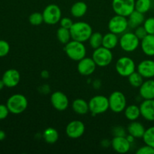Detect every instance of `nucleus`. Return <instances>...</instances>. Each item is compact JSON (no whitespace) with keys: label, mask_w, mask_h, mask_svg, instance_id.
<instances>
[{"label":"nucleus","mask_w":154,"mask_h":154,"mask_svg":"<svg viewBox=\"0 0 154 154\" xmlns=\"http://www.w3.org/2000/svg\"><path fill=\"white\" fill-rule=\"evenodd\" d=\"M10 113L8 108L6 105H0V120H5L6 117L8 116V114Z\"/></svg>","instance_id":"nucleus-39"},{"label":"nucleus","mask_w":154,"mask_h":154,"mask_svg":"<svg viewBox=\"0 0 154 154\" xmlns=\"http://www.w3.org/2000/svg\"><path fill=\"white\" fill-rule=\"evenodd\" d=\"M137 154H154V148L150 146L145 144L140 147L136 151Z\"/></svg>","instance_id":"nucleus-36"},{"label":"nucleus","mask_w":154,"mask_h":154,"mask_svg":"<svg viewBox=\"0 0 154 154\" xmlns=\"http://www.w3.org/2000/svg\"><path fill=\"white\" fill-rule=\"evenodd\" d=\"M135 0H113L112 8L116 14L129 17L135 11Z\"/></svg>","instance_id":"nucleus-7"},{"label":"nucleus","mask_w":154,"mask_h":154,"mask_svg":"<svg viewBox=\"0 0 154 154\" xmlns=\"http://www.w3.org/2000/svg\"><path fill=\"white\" fill-rule=\"evenodd\" d=\"M92 58L99 67H106L109 66L113 60V54L110 49L102 46L94 49Z\"/></svg>","instance_id":"nucleus-4"},{"label":"nucleus","mask_w":154,"mask_h":154,"mask_svg":"<svg viewBox=\"0 0 154 154\" xmlns=\"http://www.w3.org/2000/svg\"><path fill=\"white\" fill-rule=\"evenodd\" d=\"M119 39L117 34L113 32H108L103 35V41H102V46L108 49L112 50L117 47L118 45Z\"/></svg>","instance_id":"nucleus-24"},{"label":"nucleus","mask_w":154,"mask_h":154,"mask_svg":"<svg viewBox=\"0 0 154 154\" xmlns=\"http://www.w3.org/2000/svg\"><path fill=\"white\" fill-rule=\"evenodd\" d=\"M139 93L144 99H154V80L150 78L144 81L139 87Z\"/></svg>","instance_id":"nucleus-19"},{"label":"nucleus","mask_w":154,"mask_h":154,"mask_svg":"<svg viewBox=\"0 0 154 154\" xmlns=\"http://www.w3.org/2000/svg\"><path fill=\"white\" fill-rule=\"evenodd\" d=\"M109 108L114 113H120L124 111L126 107V99L122 92L114 91L108 98Z\"/></svg>","instance_id":"nucleus-9"},{"label":"nucleus","mask_w":154,"mask_h":154,"mask_svg":"<svg viewBox=\"0 0 154 154\" xmlns=\"http://www.w3.org/2000/svg\"><path fill=\"white\" fill-rule=\"evenodd\" d=\"M41 75H42V78H48V77H49V73H48V72H47V71H43V72H42V74H41Z\"/></svg>","instance_id":"nucleus-43"},{"label":"nucleus","mask_w":154,"mask_h":154,"mask_svg":"<svg viewBox=\"0 0 154 154\" xmlns=\"http://www.w3.org/2000/svg\"><path fill=\"white\" fill-rule=\"evenodd\" d=\"M85 132V125L81 120H73L67 125L66 129V135L72 139L79 138Z\"/></svg>","instance_id":"nucleus-12"},{"label":"nucleus","mask_w":154,"mask_h":154,"mask_svg":"<svg viewBox=\"0 0 154 154\" xmlns=\"http://www.w3.org/2000/svg\"><path fill=\"white\" fill-rule=\"evenodd\" d=\"M128 79H129V82L130 85H132L133 87H135V88L141 87V84L144 82V78L138 72H136L131 74L128 77Z\"/></svg>","instance_id":"nucleus-31"},{"label":"nucleus","mask_w":154,"mask_h":154,"mask_svg":"<svg viewBox=\"0 0 154 154\" xmlns=\"http://www.w3.org/2000/svg\"><path fill=\"white\" fill-rule=\"evenodd\" d=\"M96 66H97L93 58L85 57L82 60L78 61V71L81 75L89 76L95 72Z\"/></svg>","instance_id":"nucleus-14"},{"label":"nucleus","mask_w":154,"mask_h":154,"mask_svg":"<svg viewBox=\"0 0 154 154\" xmlns=\"http://www.w3.org/2000/svg\"><path fill=\"white\" fill-rule=\"evenodd\" d=\"M51 102L52 106L56 110L60 111H63L67 109L69 105V99L66 95L60 91H56L51 94Z\"/></svg>","instance_id":"nucleus-13"},{"label":"nucleus","mask_w":154,"mask_h":154,"mask_svg":"<svg viewBox=\"0 0 154 154\" xmlns=\"http://www.w3.org/2000/svg\"><path fill=\"white\" fill-rule=\"evenodd\" d=\"M108 26L111 32L119 35L126 32L129 27V23L126 17L116 14L110 20Z\"/></svg>","instance_id":"nucleus-11"},{"label":"nucleus","mask_w":154,"mask_h":154,"mask_svg":"<svg viewBox=\"0 0 154 154\" xmlns=\"http://www.w3.org/2000/svg\"><path fill=\"white\" fill-rule=\"evenodd\" d=\"M102 41H103V35L99 32H93L90 36L89 42L90 45L93 49H96L102 46Z\"/></svg>","instance_id":"nucleus-30"},{"label":"nucleus","mask_w":154,"mask_h":154,"mask_svg":"<svg viewBox=\"0 0 154 154\" xmlns=\"http://www.w3.org/2000/svg\"><path fill=\"white\" fill-rule=\"evenodd\" d=\"M151 5V0H136L135 4V10L142 14H145L149 11Z\"/></svg>","instance_id":"nucleus-29"},{"label":"nucleus","mask_w":154,"mask_h":154,"mask_svg":"<svg viewBox=\"0 0 154 154\" xmlns=\"http://www.w3.org/2000/svg\"><path fill=\"white\" fill-rule=\"evenodd\" d=\"M124 114L126 118L130 121L137 120L141 116L139 106L136 105H130L126 107L124 110Z\"/></svg>","instance_id":"nucleus-26"},{"label":"nucleus","mask_w":154,"mask_h":154,"mask_svg":"<svg viewBox=\"0 0 154 154\" xmlns=\"http://www.w3.org/2000/svg\"><path fill=\"white\" fill-rule=\"evenodd\" d=\"M128 23H129V26L131 28H136L139 26L141 24L144 23V14L135 10L129 17H128Z\"/></svg>","instance_id":"nucleus-23"},{"label":"nucleus","mask_w":154,"mask_h":154,"mask_svg":"<svg viewBox=\"0 0 154 154\" xmlns=\"http://www.w3.org/2000/svg\"><path fill=\"white\" fill-rule=\"evenodd\" d=\"M69 30L72 40L83 43L89 41L90 36L93 34V29L91 26L86 22L74 23Z\"/></svg>","instance_id":"nucleus-1"},{"label":"nucleus","mask_w":154,"mask_h":154,"mask_svg":"<svg viewBox=\"0 0 154 154\" xmlns=\"http://www.w3.org/2000/svg\"><path fill=\"white\" fill-rule=\"evenodd\" d=\"M29 23L33 26H39L44 22L43 14L39 12H34L31 14L29 17Z\"/></svg>","instance_id":"nucleus-33"},{"label":"nucleus","mask_w":154,"mask_h":154,"mask_svg":"<svg viewBox=\"0 0 154 154\" xmlns=\"http://www.w3.org/2000/svg\"><path fill=\"white\" fill-rule=\"evenodd\" d=\"M72 109L76 114L80 115L87 114L90 111L88 102L83 99H77L72 102Z\"/></svg>","instance_id":"nucleus-22"},{"label":"nucleus","mask_w":154,"mask_h":154,"mask_svg":"<svg viewBox=\"0 0 154 154\" xmlns=\"http://www.w3.org/2000/svg\"><path fill=\"white\" fill-rule=\"evenodd\" d=\"M126 138H127V140L128 141H129V142L131 143V144H132V142H133L134 141H135V137L134 136H132V135H130V134H129V135H127V136H126Z\"/></svg>","instance_id":"nucleus-42"},{"label":"nucleus","mask_w":154,"mask_h":154,"mask_svg":"<svg viewBox=\"0 0 154 154\" xmlns=\"http://www.w3.org/2000/svg\"><path fill=\"white\" fill-rule=\"evenodd\" d=\"M4 87H5L4 82H3L2 80H0V90H2V89L4 88Z\"/></svg>","instance_id":"nucleus-44"},{"label":"nucleus","mask_w":154,"mask_h":154,"mask_svg":"<svg viewBox=\"0 0 154 154\" xmlns=\"http://www.w3.org/2000/svg\"><path fill=\"white\" fill-rule=\"evenodd\" d=\"M135 34L136 35V36L140 39V40L143 39L147 35H148L147 34V31H146V29H144V27L141 26H139L135 28Z\"/></svg>","instance_id":"nucleus-37"},{"label":"nucleus","mask_w":154,"mask_h":154,"mask_svg":"<svg viewBox=\"0 0 154 154\" xmlns=\"http://www.w3.org/2000/svg\"><path fill=\"white\" fill-rule=\"evenodd\" d=\"M113 133H114V136H126V132H125L124 129L121 126L114 127Z\"/></svg>","instance_id":"nucleus-40"},{"label":"nucleus","mask_w":154,"mask_h":154,"mask_svg":"<svg viewBox=\"0 0 154 154\" xmlns=\"http://www.w3.org/2000/svg\"><path fill=\"white\" fill-rule=\"evenodd\" d=\"M120 46L124 51L131 53L135 51L140 45V39L135 34V32H126L122 35L120 37Z\"/></svg>","instance_id":"nucleus-10"},{"label":"nucleus","mask_w":154,"mask_h":154,"mask_svg":"<svg viewBox=\"0 0 154 154\" xmlns=\"http://www.w3.org/2000/svg\"><path fill=\"white\" fill-rule=\"evenodd\" d=\"M116 71L122 77H129L135 72V63L129 57H122L117 61L115 65Z\"/></svg>","instance_id":"nucleus-8"},{"label":"nucleus","mask_w":154,"mask_h":154,"mask_svg":"<svg viewBox=\"0 0 154 154\" xmlns=\"http://www.w3.org/2000/svg\"><path fill=\"white\" fill-rule=\"evenodd\" d=\"M142 138L144 144L154 148V126L146 129Z\"/></svg>","instance_id":"nucleus-32"},{"label":"nucleus","mask_w":154,"mask_h":154,"mask_svg":"<svg viewBox=\"0 0 154 154\" xmlns=\"http://www.w3.org/2000/svg\"><path fill=\"white\" fill-rule=\"evenodd\" d=\"M44 22L48 25L58 23L62 18V11L57 5L50 4L43 11Z\"/></svg>","instance_id":"nucleus-6"},{"label":"nucleus","mask_w":154,"mask_h":154,"mask_svg":"<svg viewBox=\"0 0 154 154\" xmlns=\"http://www.w3.org/2000/svg\"><path fill=\"white\" fill-rule=\"evenodd\" d=\"M57 36L59 42L63 45H66L67 43H69L72 38L70 30L69 29L63 28L62 26L57 29Z\"/></svg>","instance_id":"nucleus-28"},{"label":"nucleus","mask_w":154,"mask_h":154,"mask_svg":"<svg viewBox=\"0 0 154 154\" xmlns=\"http://www.w3.org/2000/svg\"><path fill=\"white\" fill-rule=\"evenodd\" d=\"M143 26L146 29L147 34L154 35V17H149L146 19Z\"/></svg>","instance_id":"nucleus-34"},{"label":"nucleus","mask_w":154,"mask_h":154,"mask_svg":"<svg viewBox=\"0 0 154 154\" xmlns=\"http://www.w3.org/2000/svg\"><path fill=\"white\" fill-rule=\"evenodd\" d=\"M60 26L63 28H66V29H70V28L72 27V26L73 25V21L71 18L69 17H63L61 18L60 20Z\"/></svg>","instance_id":"nucleus-38"},{"label":"nucleus","mask_w":154,"mask_h":154,"mask_svg":"<svg viewBox=\"0 0 154 154\" xmlns=\"http://www.w3.org/2000/svg\"><path fill=\"white\" fill-rule=\"evenodd\" d=\"M5 86L8 88H12L18 85L20 81V75L17 70L11 69L5 72L3 74L2 79Z\"/></svg>","instance_id":"nucleus-16"},{"label":"nucleus","mask_w":154,"mask_h":154,"mask_svg":"<svg viewBox=\"0 0 154 154\" xmlns=\"http://www.w3.org/2000/svg\"><path fill=\"white\" fill-rule=\"evenodd\" d=\"M141 50L145 55L148 57H153L154 56V35H147L143 39H141Z\"/></svg>","instance_id":"nucleus-20"},{"label":"nucleus","mask_w":154,"mask_h":154,"mask_svg":"<svg viewBox=\"0 0 154 154\" xmlns=\"http://www.w3.org/2000/svg\"><path fill=\"white\" fill-rule=\"evenodd\" d=\"M43 138L48 144H55L59 139V133L54 128H47L43 132Z\"/></svg>","instance_id":"nucleus-27"},{"label":"nucleus","mask_w":154,"mask_h":154,"mask_svg":"<svg viewBox=\"0 0 154 154\" xmlns=\"http://www.w3.org/2000/svg\"><path fill=\"white\" fill-rule=\"evenodd\" d=\"M6 105L10 113L13 114H20L27 108L28 100L23 95L17 93L8 98Z\"/></svg>","instance_id":"nucleus-3"},{"label":"nucleus","mask_w":154,"mask_h":154,"mask_svg":"<svg viewBox=\"0 0 154 154\" xmlns=\"http://www.w3.org/2000/svg\"><path fill=\"white\" fill-rule=\"evenodd\" d=\"M138 72L144 78L150 79L154 78V60H145L138 66Z\"/></svg>","instance_id":"nucleus-18"},{"label":"nucleus","mask_w":154,"mask_h":154,"mask_svg":"<svg viewBox=\"0 0 154 154\" xmlns=\"http://www.w3.org/2000/svg\"><path fill=\"white\" fill-rule=\"evenodd\" d=\"M139 108L141 116L147 121H154V99H144Z\"/></svg>","instance_id":"nucleus-17"},{"label":"nucleus","mask_w":154,"mask_h":154,"mask_svg":"<svg viewBox=\"0 0 154 154\" xmlns=\"http://www.w3.org/2000/svg\"><path fill=\"white\" fill-rule=\"evenodd\" d=\"M5 137H6L5 132L3 130H1V129H0V141H3V140L5 138Z\"/></svg>","instance_id":"nucleus-41"},{"label":"nucleus","mask_w":154,"mask_h":154,"mask_svg":"<svg viewBox=\"0 0 154 154\" xmlns=\"http://www.w3.org/2000/svg\"><path fill=\"white\" fill-rule=\"evenodd\" d=\"M64 50L68 57L74 61H80L87 54V49L84 43L78 41H70L66 44Z\"/></svg>","instance_id":"nucleus-2"},{"label":"nucleus","mask_w":154,"mask_h":154,"mask_svg":"<svg viewBox=\"0 0 154 154\" xmlns=\"http://www.w3.org/2000/svg\"><path fill=\"white\" fill-rule=\"evenodd\" d=\"M87 11V5L84 2H77L71 8V14L75 17H82Z\"/></svg>","instance_id":"nucleus-25"},{"label":"nucleus","mask_w":154,"mask_h":154,"mask_svg":"<svg viewBox=\"0 0 154 154\" xmlns=\"http://www.w3.org/2000/svg\"><path fill=\"white\" fill-rule=\"evenodd\" d=\"M89 108L93 115L101 114L109 109L108 99L105 96H95L89 101Z\"/></svg>","instance_id":"nucleus-5"},{"label":"nucleus","mask_w":154,"mask_h":154,"mask_svg":"<svg viewBox=\"0 0 154 154\" xmlns=\"http://www.w3.org/2000/svg\"><path fill=\"white\" fill-rule=\"evenodd\" d=\"M127 130L129 134L132 135L135 138H141L144 136L146 129L142 123L135 120L132 121V123L129 125Z\"/></svg>","instance_id":"nucleus-21"},{"label":"nucleus","mask_w":154,"mask_h":154,"mask_svg":"<svg viewBox=\"0 0 154 154\" xmlns=\"http://www.w3.org/2000/svg\"><path fill=\"white\" fill-rule=\"evenodd\" d=\"M10 51V45L5 40H0V57H4L8 54Z\"/></svg>","instance_id":"nucleus-35"},{"label":"nucleus","mask_w":154,"mask_h":154,"mask_svg":"<svg viewBox=\"0 0 154 154\" xmlns=\"http://www.w3.org/2000/svg\"><path fill=\"white\" fill-rule=\"evenodd\" d=\"M112 148L118 153H126L131 148V143L126 136H114L111 140Z\"/></svg>","instance_id":"nucleus-15"}]
</instances>
